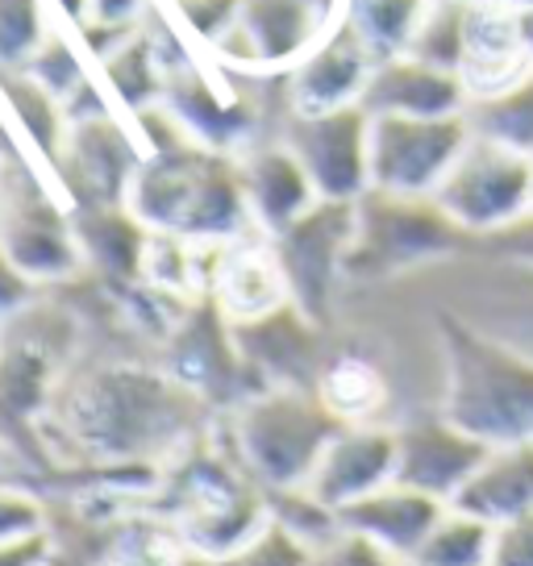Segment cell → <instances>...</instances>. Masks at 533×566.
Here are the masks:
<instances>
[{
    "label": "cell",
    "instance_id": "obj_1",
    "mask_svg": "<svg viewBox=\"0 0 533 566\" xmlns=\"http://www.w3.org/2000/svg\"><path fill=\"white\" fill-rule=\"evenodd\" d=\"M125 209L146 230L188 242H226L247 233L250 226L242 171L226 163L221 150L188 138L159 146L150 159L138 163L125 192Z\"/></svg>",
    "mask_w": 533,
    "mask_h": 566
},
{
    "label": "cell",
    "instance_id": "obj_2",
    "mask_svg": "<svg viewBox=\"0 0 533 566\" xmlns=\"http://www.w3.org/2000/svg\"><path fill=\"white\" fill-rule=\"evenodd\" d=\"M446 346H450L446 417L488 446L533 438V363L483 342L454 321L446 325Z\"/></svg>",
    "mask_w": 533,
    "mask_h": 566
},
{
    "label": "cell",
    "instance_id": "obj_3",
    "mask_svg": "<svg viewBox=\"0 0 533 566\" xmlns=\"http://www.w3.org/2000/svg\"><path fill=\"white\" fill-rule=\"evenodd\" d=\"M338 417L321 405L317 396L296 388H275L254 396L238 421H233V446L247 475L266 488V495L304 488L309 471L317 467L325 442L338 433Z\"/></svg>",
    "mask_w": 533,
    "mask_h": 566
},
{
    "label": "cell",
    "instance_id": "obj_4",
    "mask_svg": "<svg viewBox=\"0 0 533 566\" xmlns=\"http://www.w3.org/2000/svg\"><path fill=\"white\" fill-rule=\"evenodd\" d=\"M433 205L462 233L509 230L533 209V155L471 134L454 167L438 184Z\"/></svg>",
    "mask_w": 533,
    "mask_h": 566
},
{
    "label": "cell",
    "instance_id": "obj_5",
    "mask_svg": "<svg viewBox=\"0 0 533 566\" xmlns=\"http://www.w3.org/2000/svg\"><path fill=\"white\" fill-rule=\"evenodd\" d=\"M462 238L433 196L367 192L355 200V242L346 254V275L358 271H405L412 263L438 259Z\"/></svg>",
    "mask_w": 533,
    "mask_h": 566
},
{
    "label": "cell",
    "instance_id": "obj_6",
    "mask_svg": "<svg viewBox=\"0 0 533 566\" xmlns=\"http://www.w3.org/2000/svg\"><path fill=\"white\" fill-rule=\"evenodd\" d=\"M471 138L467 113L450 117H372L367 184L388 196H433Z\"/></svg>",
    "mask_w": 533,
    "mask_h": 566
},
{
    "label": "cell",
    "instance_id": "obj_7",
    "mask_svg": "<svg viewBox=\"0 0 533 566\" xmlns=\"http://www.w3.org/2000/svg\"><path fill=\"white\" fill-rule=\"evenodd\" d=\"M351 242H355V200H317L292 226L271 233L292 304L304 317L317 321L325 313L334 283L338 275H346Z\"/></svg>",
    "mask_w": 533,
    "mask_h": 566
},
{
    "label": "cell",
    "instance_id": "obj_8",
    "mask_svg": "<svg viewBox=\"0 0 533 566\" xmlns=\"http://www.w3.org/2000/svg\"><path fill=\"white\" fill-rule=\"evenodd\" d=\"M367 125L358 105L330 113H296L284 146L301 159L317 200H358L367 192Z\"/></svg>",
    "mask_w": 533,
    "mask_h": 566
},
{
    "label": "cell",
    "instance_id": "obj_9",
    "mask_svg": "<svg viewBox=\"0 0 533 566\" xmlns=\"http://www.w3.org/2000/svg\"><path fill=\"white\" fill-rule=\"evenodd\" d=\"M396 479V429L375 421L338 424V433L325 442L317 467L304 479V495H313L321 509L342 513L355 500L372 495Z\"/></svg>",
    "mask_w": 533,
    "mask_h": 566
},
{
    "label": "cell",
    "instance_id": "obj_10",
    "mask_svg": "<svg viewBox=\"0 0 533 566\" xmlns=\"http://www.w3.org/2000/svg\"><path fill=\"white\" fill-rule=\"evenodd\" d=\"M483 454H488V442L467 433L450 417L409 421L396 429V479L442 504H454V495L475 475Z\"/></svg>",
    "mask_w": 533,
    "mask_h": 566
},
{
    "label": "cell",
    "instance_id": "obj_11",
    "mask_svg": "<svg viewBox=\"0 0 533 566\" xmlns=\"http://www.w3.org/2000/svg\"><path fill=\"white\" fill-rule=\"evenodd\" d=\"M0 250L30 283L63 280L84 259L75 230L38 188L4 200V209H0Z\"/></svg>",
    "mask_w": 533,
    "mask_h": 566
},
{
    "label": "cell",
    "instance_id": "obj_12",
    "mask_svg": "<svg viewBox=\"0 0 533 566\" xmlns=\"http://www.w3.org/2000/svg\"><path fill=\"white\" fill-rule=\"evenodd\" d=\"M367 117H450L467 108V84L459 71L433 67L412 54L379 59L358 96Z\"/></svg>",
    "mask_w": 533,
    "mask_h": 566
},
{
    "label": "cell",
    "instance_id": "obj_13",
    "mask_svg": "<svg viewBox=\"0 0 533 566\" xmlns=\"http://www.w3.org/2000/svg\"><path fill=\"white\" fill-rule=\"evenodd\" d=\"M442 500H433V495L391 479L384 488H375L372 495L355 500L351 509H342L338 525L342 533H355L367 546L384 549L388 558L409 566V558L426 542V533L433 530V521L442 516Z\"/></svg>",
    "mask_w": 533,
    "mask_h": 566
},
{
    "label": "cell",
    "instance_id": "obj_14",
    "mask_svg": "<svg viewBox=\"0 0 533 566\" xmlns=\"http://www.w3.org/2000/svg\"><path fill=\"white\" fill-rule=\"evenodd\" d=\"M533 67L516 30V9L500 0H467V38H462L459 80L471 96H492Z\"/></svg>",
    "mask_w": 533,
    "mask_h": 566
},
{
    "label": "cell",
    "instance_id": "obj_15",
    "mask_svg": "<svg viewBox=\"0 0 533 566\" xmlns=\"http://www.w3.org/2000/svg\"><path fill=\"white\" fill-rule=\"evenodd\" d=\"M59 163L63 176L75 188L84 205H117L129 192V179L138 171V159L129 150V142L105 113L84 117L72 125L67 142L59 146Z\"/></svg>",
    "mask_w": 533,
    "mask_h": 566
},
{
    "label": "cell",
    "instance_id": "obj_16",
    "mask_svg": "<svg viewBox=\"0 0 533 566\" xmlns=\"http://www.w3.org/2000/svg\"><path fill=\"white\" fill-rule=\"evenodd\" d=\"M209 287H213L217 304H221L230 325H247V321H259L292 304L275 247L271 242H250L247 233L230 238L226 250L217 254Z\"/></svg>",
    "mask_w": 533,
    "mask_h": 566
},
{
    "label": "cell",
    "instance_id": "obj_17",
    "mask_svg": "<svg viewBox=\"0 0 533 566\" xmlns=\"http://www.w3.org/2000/svg\"><path fill=\"white\" fill-rule=\"evenodd\" d=\"M372 67L375 54L342 21L334 34H325L304 59H296V75H292L296 113H330V108L358 105Z\"/></svg>",
    "mask_w": 533,
    "mask_h": 566
},
{
    "label": "cell",
    "instance_id": "obj_18",
    "mask_svg": "<svg viewBox=\"0 0 533 566\" xmlns=\"http://www.w3.org/2000/svg\"><path fill=\"white\" fill-rule=\"evenodd\" d=\"M454 509L483 516L488 525L533 513V438L488 446L475 475L454 495Z\"/></svg>",
    "mask_w": 533,
    "mask_h": 566
},
{
    "label": "cell",
    "instance_id": "obj_19",
    "mask_svg": "<svg viewBox=\"0 0 533 566\" xmlns=\"http://www.w3.org/2000/svg\"><path fill=\"white\" fill-rule=\"evenodd\" d=\"M238 171H242L250 221L263 226L266 233H280L301 212L317 205V192H313V184L304 176L301 159L288 146H266L259 155H250Z\"/></svg>",
    "mask_w": 533,
    "mask_h": 566
},
{
    "label": "cell",
    "instance_id": "obj_20",
    "mask_svg": "<svg viewBox=\"0 0 533 566\" xmlns=\"http://www.w3.org/2000/svg\"><path fill=\"white\" fill-rule=\"evenodd\" d=\"M171 117L179 122V129L192 142L209 146V150H226V146H238V142L250 134V117L238 101H226L217 96L196 71H179L171 80Z\"/></svg>",
    "mask_w": 533,
    "mask_h": 566
},
{
    "label": "cell",
    "instance_id": "obj_21",
    "mask_svg": "<svg viewBox=\"0 0 533 566\" xmlns=\"http://www.w3.org/2000/svg\"><path fill=\"white\" fill-rule=\"evenodd\" d=\"M462 113H467L471 134L533 155V67L492 96H471Z\"/></svg>",
    "mask_w": 533,
    "mask_h": 566
},
{
    "label": "cell",
    "instance_id": "obj_22",
    "mask_svg": "<svg viewBox=\"0 0 533 566\" xmlns=\"http://www.w3.org/2000/svg\"><path fill=\"white\" fill-rule=\"evenodd\" d=\"M492 537H497V525L446 504L409 566H492Z\"/></svg>",
    "mask_w": 533,
    "mask_h": 566
},
{
    "label": "cell",
    "instance_id": "obj_23",
    "mask_svg": "<svg viewBox=\"0 0 533 566\" xmlns=\"http://www.w3.org/2000/svg\"><path fill=\"white\" fill-rule=\"evenodd\" d=\"M433 0H346V25L363 38V46L379 59L409 51L412 34Z\"/></svg>",
    "mask_w": 533,
    "mask_h": 566
},
{
    "label": "cell",
    "instance_id": "obj_24",
    "mask_svg": "<svg viewBox=\"0 0 533 566\" xmlns=\"http://www.w3.org/2000/svg\"><path fill=\"white\" fill-rule=\"evenodd\" d=\"M317 400L342 424H358V421H375V412L388 400V388H384V379H379V371H375L367 358L346 354V358L325 367V375H321L317 384Z\"/></svg>",
    "mask_w": 533,
    "mask_h": 566
},
{
    "label": "cell",
    "instance_id": "obj_25",
    "mask_svg": "<svg viewBox=\"0 0 533 566\" xmlns=\"http://www.w3.org/2000/svg\"><path fill=\"white\" fill-rule=\"evenodd\" d=\"M462 38H467V0H433L405 54L433 63V67L459 71Z\"/></svg>",
    "mask_w": 533,
    "mask_h": 566
},
{
    "label": "cell",
    "instance_id": "obj_26",
    "mask_svg": "<svg viewBox=\"0 0 533 566\" xmlns=\"http://www.w3.org/2000/svg\"><path fill=\"white\" fill-rule=\"evenodd\" d=\"M105 71L113 88L122 92L125 105L143 108L159 92V63H155L150 42H143V38L125 34L113 51H105Z\"/></svg>",
    "mask_w": 533,
    "mask_h": 566
},
{
    "label": "cell",
    "instance_id": "obj_27",
    "mask_svg": "<svg viewBox=\"0 0 533 566\" xmlns=\"http://www.w3.org/2000/svg\"><path fill=\"white\" fill-rule=\"evenodd\" d=\"M313 549H317L313 542H304L301 533H292L271 516L247 546L221 558V566H313Z\"/></svg>",
    "mask_w": 533,
    "mask_h": 566
},
{
    "label": "cell",
    "instance_id": "obj_28",
    "mask_svg": "<svg viewBox=\"0 0 533 566\" xmlns=\"http://www.w3.org/2000/svg\"><path fill=\"white\" fill-rule=\"evenodd\" d=\"M9 105L25 122V134L46 150V155H59L63 146V117H59V101L54 92H46L34 75L25 80H9Z\"/></svg>",
    "mask_w": 533,
    "mask_h": 566
},
{
    "label": "cell",
    "instance_id": "obj_29",
    "mask_svg": "<svg viewBox=\"0 0 533 566\" xmlns=\"http://www.w3.org/2000/svg\"><path fill=\"white\" fill-rule=\"evenodd\" d=\"M184 563V546H179L176 530H159V525H134L113 537L105 549L101 566H179Z\"/></svg>",
    "mask_w": 533,
    "mask_h": 566
},
{
    "label": "cell",
    "instance_id": "obj_30",
    "mask_svg": "<svg viewBox=\"0 0 533 566\" xmlns=\"http://www.w3.org/2000/svg\"><path fill=\"white\" fill-rule=\"evenodd\" d=\"M38 21V0H0V63L34 51L42 38Z\"/></svg>",
    "mask_w": 533,
    "mask_h": 566
},
{
    "label": "cell",
    "instance_id": "obj_31",
    "mask_svg": "<svg viewBox=\"0 0 533 566\" xmlns=\"http://www.w3.org/2000/svg\"><path fill=\"white\" fill-rule=\"evenodd\" d=\"M42 533V504L18 488H0V546Z\"/></svg>",
    "mask_w": 533,
    "mask_h": 566
},
{
    "label": "cell",
    "instance_id": "obj_32",
    "mask_svg": "<svg viewBox=\"0 0 533 566\" xmlns=\"http://www.w3.org/2000/svg\"><path fill=\"white\" fill-rule=\"evenodd\" d=\"M313 566H400L396 558H388L384 549L367 546L355 533H334L330 542H321L313 549Z\"/></svg>",
    "mask_w": 533,
    "mask_h": 566
},
{
    "label": "cell",
    "instance_id": "obj_33",
    "mask_svg": "<svg viewBox=\"0 0 533 566\" xmlns=\"http://www.w3.org/2000/svg\"><path fill=\"white\" fill-rule=\"evenodd\" d=\"M492 566H533V513L497 525Z\"/></svg>",
    "mask_w": 533,
    "mask_h": 566
},
{
    "label": "cell",
    "instance_id": "obj_34",
    "mask_svg": "<svg viewBox=\"0 0 533 566\" xmlns=\"http://www.w3.org/2000/svg\"><path fill=\"white\" fill-rule=\"evenodd\" d=\"M146 0H88V18L84 25H113V30H129L134 18L143 13Z\"/></svg>",
    "mask_w": 533,
    "mask_h": 566
},
{
    "label": "cell",
    "instance_id": "obj_35",
    "mask_svg": "<svg viewBox=\"0 0 533 566\" xmlns=\"http://www.w3.org/2000/svg\"><path fill=\"white\" fill-rule=\"evenodd\" d=\"M25 296H30V280H25L18 266L4 259V250H0V317L21 308Z\"/></svg>",
    "mask_w": 533,
    "mask_h": 566
},
{
    "label": "cell",
    "instance_id": "obj_36",
    "mask_svg": "<svg viewBox=\"0 0 533 566\" xmlns=\"http://www.w3.org/2000/svg\"><path fill=\"white\" fill-rule=\"evenodd\" d=\"M0 566H46V537H25V542H9L0 546Z\"/></svg>",
    "mask_w": 533,
    "mask_h": 566
},
{
    "label": "cell",
    "instance_id": "obj_37",
    "mask_svg": "<svg viewBox=\"0 0 533 566\" xmlns=\"http://www.w3.org/2000/svg\"><path fill=\"white\" fill-rule=\"evenodd\" d=\"M516 30H521V42H525V51H530V59H533V4L516 9Z\"/></svg>",
    "mask_w": 533,
    "mask_h": 566
},
{
    "label": "cell",
    "instance_id": "obj_38",
    "mask_svg": "<svg viewBox=\"0 0 533 566\" xmlns=\"http://www.w3.org/2000/svg\"><path fill=\"white\" fill-rule=\"evenodd\" d=\"M54 4H59L72 21H80V25H84V18H88V0H54Z\"/></svg>",
    "mask_w": 533,
    "mask_h": 566
},
{
    "label": "cell",
    "instance_id": "obj_39",
    "mask_svg": "<svg viewBox=\"0 0 533 566\" xmlns=\"http://www.w3.org/2000/svg\"><path fill=\"white\" fill-rule=\"evenodd\" d=\"M179 566H221V558H205V554H192V549H184V563Z\"/></svg>",
    "mask_w": 533,
    "mask_h": 566
},
{
    "label": "cell",
    "instance_id": "obj_40",
    "mask_svg": "<svg viewBox=\"0 0 533 566\" xmlns=\"http://www.w3.org/2000/svg\"><path fill=\"white\" fill-rule=\"evenodd\" d=\"M500 4H509V9H525V4H533V0H500Z\"/></svg>",
    "mask_w": 533,
    "mask_h": 566
}]
</instances>
